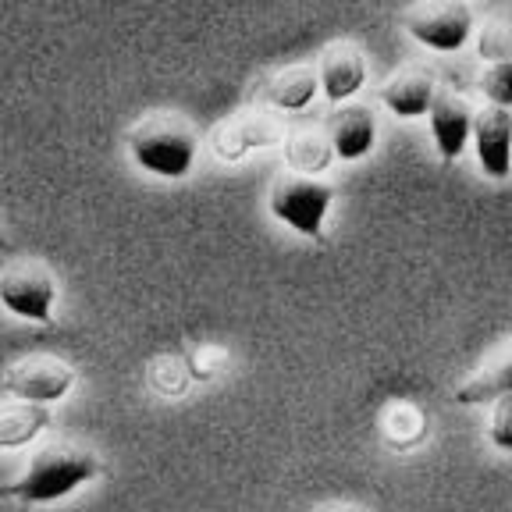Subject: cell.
Segmentation results:
<instances>
[{
	"label": "cell",
	"mask_w": 512,
	"mask_h": 512,
	"mask_svg": "<svg viewBox=\"0 0 512 512\" xmlns=\"http://www.w3.org/2000/svg\"><path fill=\"white\" fill-rule=\"evenodd\" d=\"M100 473V459L86 448L75 445H50L40 456H32V463L25 466V473L15 480L11 495H18L22 502H57L68 498L72 491H79L82 484Z\"/></svg>",
	"instance_id": "1"
},
{
	"label": "cell",
	"mask_w": 512,
	"mask_h": 512,
	"mask_svg": "<svg viewBox=\"0 0 512 512\" xmlns=\"http://www.w3.org/2000/svg\"><path fill=\"white\" fill-rule=\"evenodd\" d=\"M128 153L139 168L157 178H185L196 164V132L182 118L171 114H153L139 121L128 136Z\"/></svg>",
	"instance_id": "2"
},
{
	"label": "cell",
	"mask_w": 512,
	"mask_h": 512,
	"mask_svg": "<svg viewBox=\"0 0 512 512\" xmlns=\"http://www.w3.org/2000/svg\"><path fill=\"white\" fill-rule=\"evenodd\" d=\"M331 203H335V189L310 175L278 178L271 196H267V207H271L274 221H281L285 228L303 235V239H317V235L324 232Z\"/></svg>",
	"instance_id": "3"
},
{
	"label": "cell",
	"mask_w": 512,
	"mask_h": 512,
	"mask_svg": "<svg viewBox=\"0 0 512 512\" xmlns=\"http://www.w3.org/2000/svg\"><path fill=\"white\" fill-rule=\"evenodd\" d=\"M402 25L420 47L456 54L473 36V11L466 0H420L406 11Z\"/></svg>",
	"instance_id": "4"
},
{
	"label": "cell",
	"mask_w": 512,
	"mask_h": 512,
	"mask_svg": "<svg viewBox=\"0 0 512 512\" xmlns=\"http://www.w3.org/2000/svg\"><path fill=\"white\" fill-rule=\"evenodd\" d=\"M57 278L43 264H11L0 274V306L32 324H47L54 317Z\"/></svg>",
	"instance_id": "5"
},
{
	"label": "cell",
	"mask_w": 512,
	"mask_h": 512,
	"mask_svg": "<svg viewBox=\"0 0 512 512\" xmlns=\"http://www.w3.org/2000/svg\"><path fill=\"white\" fill-rule=\"evenodd\" d=\"M72 388H75L72 363L57 360V356H29V360H18L15 367L8 370V377H4V392L22 402H36V406L61 402Z\"/></svg>",
	"instance_id": "6"
},
{
	"label": "cell",
	"mask_w": 512,
	"mask_h": 512,
	"mask_svg": "<svg viewBox=\"0 0 512 512\" xmlns=\"http://www.w3.org/2000/svg\"><path fill=\"white\" fill-rule=\"evenodd\" d=\"M285 139V125L267 111H249L214 128L210 146L221 160H242L249 150H267Z\"/></svg>",
	"instance_id": "7"
},
{
	"label": "cell",
	"mask_w": 512,
	"mask_h": 512,
	"mask_svg": "<svg viewBox=\"0 0 512 512\" xmlns=\"http://www.w3.org/2000/svg\"><path fill=\"white\" fill-rule=\"evenodd\" d=\"M470 143L477 150V164L480 171L495 182L509 178L512 168V114L509 107H491L480 118H473V132Z\"/></svg>",
	"instance_id": "8"
},
{
	"label": "cell",
	"mask_w": 512,
	"mask_h": 512,
	"mask_svg": "<svg viewBox=\"0 0 512 512\" xmlns=\"http://www.w3.org/2000/svg\"><path fill=\"white\" fill-rule=\"evenodd\" d=\"M317 86L324 89L331 104H345L352 96L367 86V57L356 43H331L324 54H320L317 68Z\"/></svg>",
	"instance_id": "9"
},
{
	"label": "cell",
	"mask_w": 512,
	"mask_h": 512,
	"mask_svg": "<svg viewBox=\"0 0 512 512\" xmlns=\"http://www.w3.org/2000/svg\"><path fill=\"white\" fill-rule=\"evenodd\" d=\"M427 118H431V132H434V146H438L441 160L452 164L466 153L470 146V132H473V107L466 104L463 96L456 93H434L431 107H427Z\"/></svg>",
	"instance_id": "10"
},
{
	"label": "cell",
	"mask_w": 512,
	"mask_h": 512,
	"mask_svg": "<svg viewBox=\"0 0 512 512\" xmlns=\"http://www.w3.org/2000/svg\"><path fill=\"white\" fill-rule=\"evenodd\" d=\"M331 153L342 160H363L377 143V118L370 107L349 104L342 107V114H335L328 132Z\"/></svg>",
	"instance_id": "11"
},
{
	"label": "cell",
	"mask_w": 512,
	"mask_h": 512,
	"mask_svg": "<svg viewBox=\"0 0 512 512\" xmlns=\"http://www.w3.org/2000/svg\"><path fill=\"white\" fill-rule=\"evenodd\" d=\"M434 93H438V86H434V79L424 68H406V72L392 75L381 86V104L395 118H424Z\"/></svg>",
	"instance_id": "12"
},
{
	"label": "cell",
	"mask_w": 512,
	"mask_h": 512,
	"mask_svg": "<svg viewBox=\"0 0 512 512\" xmlns=\"http://www.w3.org/2000/svg\"><path fill=\"white\" fill-rule=\"evenodd\" d=\"M285 164L292 175H310L317 178L320 171L331 168V143H328V132H320V128H292L285 132Z\"/></svg>",
	"instance_id": "13"
},
{
	"label": "cell",
	"mask_w": 512,
	"mask_h": 512,
	"mask_svg": "<svg viewBox=\"0 0 512 512\" xmlns=\"http://www.w3.org/2000/svg\"><path fill=\"white\" fill-rule=\"evenodd\" d=\"M50 427V413L36 402H0V452H15Z\"/></svg>",
	"instance_id": "14"
},
{
	"label": "cell",
	"mask_w": 512,
	"mask_h": 512,
	"mask_svg": "<svg viewBox=\"0 0 512 512\" xmlns=\"http://www.w3.org/2000/svg\"><path fill=\"white\" fill-rule=\"evenodd\" d=\"M317 72L306 64H292L285 72H278L267 82V104L274 111H306L317 96Z\"/></svg>",
	"instance_id": "15"
},
{
	"label": "cell",
	"mask_w": 512,
	"mask_h": 512,
	"mask_svg": "<svg viewBox=\"0 0 512 512\" xmlns=\"http://www.w3.org/2000/svg\"><path fill=\"white\" fill-rule=\"evenodd\" d=\"M512 392V370H509V360H498L495 367L480 370V374H473L470 381L459 384L456 399L463 402V406H484V402H495L502 399V395Z\"/></svg>",
	"instance_id": "16"
},
{
	"label": "cell",
	"mask_w": 512,
	"mask_h": 512,
	"mask_svg": "<svg viewBox=\"0 0 512 512\" xmlns=\"http://www.w3.org/2000/svg\"><path fill=\"white\" fill-rule=\"evenodd\" d=\"M381 431H384V441L392 448H399V452L402 448H416L427 438V416L416 406H409V402H399V406H392L384 413Z\"/></svg>",
	"instance_id": "17"
},
{
	"label": "cell",
	"mask_w": 512,
	"mask_h": 512,
	"mask_svg": "<svg viewBox=\"0 0 512 512\" xmlns=\"http://www.w3.org/2000/svg\"><path fill=\"white\" fill-rule=\"evenodd\" d=\"M146 381H150L153 392L164 395V399H178V395L189 392V384H192L189 363H185L182 356H157V360L150 363Z\"/></svg>",
	"instance_id": "18"
},
{
	"label": "cell",
	"mask_w": 512,
	"mask_h": 512,
	"mask_svg": "<svg viewBox=\"0 0 512 512\" xmlns=\"http://www.w3.org/2000/svg\"><path fill=\"white\" fill-rule=\"evenodd\" d=\"M480 89L491 107H512V61H495L480 79Z\"/></svg>",
	"instance_id": "19"
},
{
	"label": "cell",
	"mask_w": 512,
	"mask_h": 512,
	"mask_svg": "<svg viewBox=\"0 0 512 512\" xmlns=\"http://www.w3.org/2000/svg\"><path fill=\"white\" fill-rule=\"evenodd\" d=\"M185 363H189L192 381H214L221 370H228V352L217 349V345H203V349Z\"/></svg>",
	"instance_id": "20"
},
{
	"label": "cell",
	"mask_w": 512,
	"mask_h": 512,
	"mask_svg": "<svg viewBox=\"0 0 512 512\" xmlns=\"http://www.w3.org/2000/svg\"><path fill=\"white\" fill-rule=\"evenodd\" d=\"M480 57L484 61H509L512 57V40H509V29L502 22H491L480 29Z\"/></svg>",
	"instance_id": "21"
},
{
	"label": "cell",
	"mask_w": 512,
	"mask_h": 512,
	"mask_svg": "<svg viewBox=\"0 0 512 512\" xmlns=\"http://www.w3.org/2000/svg\"><path fill=\"white\" fill-rule=\"evenodd\" d=\"M491 445L498 452H512V392L495 399V416H491Z\"/></svg>",
	"instance_id": "22"
},
{
	"label": "cell",
	"mask_w": 512,
	"mask_h": 512,
	"mask_svg": "<svg viewBox=\"0 0 512 512\" xmlns=\"http://www.w3.org/2000/svg\"><path fill=\"white\" fill-rule=\"evenodd\" d=\"M317 512H367V509H360V505H345V502H338V505H324V509H317Z\"/></svg>",
	"instance_id": "23"
},
{
	"label": "cell",
	"mask_w": 512,
	"mask_h": 512,
	"mask_svg": "<svg viewBox=\"0 0 512 512\" xmlns=\"http://www.w3.org/2000/svg\"><path fill=\"white\" fill-rule=\"evenodd\" d=\"M0 249H8V239H4V232H0Z\"/></svg>",
	"instance_id": "24"
}]
</instances>
